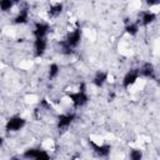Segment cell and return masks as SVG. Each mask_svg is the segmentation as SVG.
Returning <instances> with one entry per match:
<instances>
[{"label":"cell","instance_id":"obj_15","mask_svg":"<svg viewBox=\"0 0 160 160\" xmlns=\"http://www.w3.org/2000/svg\"><path fill=\"white\" fill-rule=\"evenodd\" d=\"M62 11V4H55L49 9V15L50 16H58Z\"/></svg>","mask_w":160,"mask_h":160},{"label":"cell","instance_id":"obj_19","mask_svg":"<svg viewBox=\"0 0 160 160\" xmlns=\"http://www.w3.org/2000/svg\"><path fill=\"white\" fill-rule=\"evenodd\" d=\"M12 8V1L11 0H1L0 1V9L2 11H9Z\"/></svg>","mask_w":160,"mask_h":160},{"label":"cell","instance_id":"obj_14","mask_svg":"<svg viewBox=\"0 0 160 160\" xmlns=\"http://www.w3.org/2000/svg\"><path fill=\"white\" fill-rule=\"evenodd\" d=\"M39 150L40 149H35V148H30V149H26L25 151H24V154H22V156L25 158V159H35V156L38 155V152H39Z\"/></svg>","mask_w":160,"mask_h":160},{"label":"cell","instance_id":"obj_13","mask_svg":"<svg viewBox=\"0 0 160 160\" xmlns=\"http://www.w3.org/2000/svg\"><path fill=\"white\" fill-rule=\"evenodd\" d=\"M59 45H60V48H61L60 50H61V52H62L64 55H70V54H72V51H74V50H72V48H71V46H70L65 40L60 41V42H59Z\"/></svg>","mask_w":160,"mask_h":160},{"label":"cell","instance_id":"obj_8","mask_svg":"<svg viewBox=\"0 0 160 160\" xmlns=\"http://www.w3.org/2000/svg\"><path fill=\"white\" fill-rule=\"evenodd\" d=\"M34 50H35V56H42L46 50V40L45 39H35Z\"/></svg>","mask_w":160,"mask_h":160},{"label":"cell","instance_id":"obj_20","mask_svg":"<svg viewBox=\"0 0 160 160\" xmlns=\"http://www.w3.org/2000/svg\"><path fill=\"white\" fill-rule=\"evenodd\" d=\"M34 160H50V156L44 150H39V152H38V155L35 156Z\"/></svg>","mask_w":160,"mask_h":160},{"label":"cell","instance_id":"obj_21","mask_svg":"<svg viewBox=\"0 0 160 160\" xmlns=\"http://www.w3.org/2000/svg\"><path fill=\"white\" fill-rule=\"evenodd\" d=\"M2 142H4V139L0 136V145H2Z\"/></svg>","mask_w":160,"mask_h":160},{"label":"cell","instance_id":"obj_11","mask_svg":"<svg viewBox=\"0 0 160 160\" xmlns=\"http://www.w3.org/2000/svg\"><path fill=\"white\" fill-rule=\"evenodd\" d=\"M29 19V10L26 8H24L22 10H20V12L16 15V18L14 19L15 24H25Z\"/></svg>","mask_w":160,"mask_h":160},{"label":"cell","instance_id":"obj_16","mask_svg":"<svg viewBox=\"0 0 160 160\" xmlns=\"http://www.w3.org/2000/svg\"><path fill=\"white\" fill-rule=\"evenodd\" d=\"M125 31L128 32V34H130V35H136L138 34V31H139V25L138 24H128L126 26H125Z\"/></svg>","mask_w":160,"mask_h":160},{"label":"cell","instance_id":"obj_7","mask_svg":"<svg viewBox=\"0 0 160 160\" xmlns=\"http://www.w3.org/2000/svg\"><path fill=\"white\" fill-rule=\"evenodd\" d=\"M75 119V114H62L58 119V128L59 129H66Z\"/></svg>","mask_w":160,"mask_h":160},{"label":"cell","instance_id":"obj_5","mask_svg":"<svg viewBox=\"0 0 160 160\" xmlns=\"http://www.w3.org/2000/svg\"><path fill=\"white\" fill-rule=\"evenodd\" d=\"M49 30H50L49 24H46V22H36L35 24V29H34V35H35L36 39H44Z\"/></svg>","mask_w":160,"mask_h":160},{"label":"cell","instance_id":"obj_2","mask_svg":"<svg viewBox=\"0 0 160 160\" xmlns=\"http://www.w3.org/2000/svg\"><path fill=\"white\" fill-rule=\"evenodd\" d=\"M25 119L21 118V116H12L10 118L8 121H6V125H5V129L6 131H18L20 129H22L25 126Z\"/></svg>","mask_w":160,"mask_h":160},{"label":"cell","instance_id":"obj_4","mask_svg":"<svg viewBox=\"0 0 160 160\" xmlns=\"http://www.w3.org/2000/svg\"><path fill=\"white\" fill-rule=\"evenodd\" d=\"M139 70H135V69H132V70H130V71H128L126 72V75L124 76V79H122V86L125 88V89H128V88H130L136 80H138V78H139Z\"/></svg>","mask_w":160,"mask_h":160},{"label":"cell","instance_id":"obj_17","mask_svg":"<svg viewBox=\"0 0 160 160\" xmlns=\"http://www.w3.org/2000/svg\"><path fill=\"white\" fill-rule=\"evenodd\" d=\"M130 160H142V151L139 149H131Z\"/></svg>","mask_w":160,"mask_h":160},{"label":"cell","instance_id":"obj_9","mask_svg":"<svg viewBox=\"0 0 160 160\" xmlns=\"http://www.w3.org/2000/svg\"><path fill=\"white\" fill-rule=\"evenodd\" d=\"M139 74H141L145 78H154V75H155L154 65L151 62H144L141 69L139 70Z\"/></svg>","mask_w":160,"mask_h":160},{"label":"cell","instance_id":"obj_6","mask_svg":"<svg viewBox=\"0 0 160 160\" xmlns=\"http://www.w3.org/2000/svg\"><path fill=\"white\" fill-rule=\"evenodd\" d=\"M80 40H81V29H75L72 32H70L68 35V38H66L65 41L74 49L75 46H78V44L80 42Z\"/></svg>","mask_w":160,"mask_h":160},{"label":"cell","instance_id":"obj_18","mask_svg":"<svg viewBox=\"0 0 160 160\" xmlns=\"http://www.w3.org/2000/svg\"><path fill=\"white\" fill-rule=\"evenodd\" d=\"M59 66H58V64H51L50 66H49V78L50 79H54V78H56L58 76V74H59Z\"/></svg>","mask_w":160,"mask_h":160},{"label":"cell","instance_id":"obj_12","mask_svg":"<svg viewBox=\"0 0 160 160\" xmlns=\"http://www.w3.org/2000/svg\"><path fill=\"white\" fill-rule=\"evenodd\" d=\"M155 19H156V15H155L154 12H151V11H144V12L141 14V24H142V25H149V24H151Z\"/></svg>","mask_w":160,"mask_h":160},{"label":"cell","instance_id":"obj_10","mask_svg":"<svg viewBox=\"0 0 160 160\" xmlns=\"http://www.w3.org/2000/svg\"><path fill=\"white\" fill-rule=\"evenodd\" d=\"M106 80H108V72H105V71H98L95 74L94 79H92V84L95 86H98V88H101L105 84Z\"/></svg>","mask_w":160,"mask_h":160},{"label":"cell","instance_id":"obj_1","mask_svg":"<svg viewBox=\"0 0 160 160\" xmlns=\"http://www.w3.org/2000/svg\"><path fill=\"white\" fill-rule=\"evenodd\" d=\"M66 95L70 98L72 105L75 108H80L82 105H85L89 100V96L86 95V92L82 91H76V92H66Z\"/></svg>","mask_w":160,"mask_h":160},{"label":"cell","instance_id":"obj_3","mask_svg":"<svg viewBox=\"0 0 160 160\" xmlns=\"http://www.w3.org/2000/svg\"><path fill=\"white\" fill-rule=\"evenodd\" d=\"M89 144L94 148V151H95V154H96L98 156H100V158H106V156H109L110 150H111V146H110V145H108V144L96 145V144H95L94 141H91V140H89Z\"/></svg>","mask_w":160,"mask_h":160}]
</instances>
